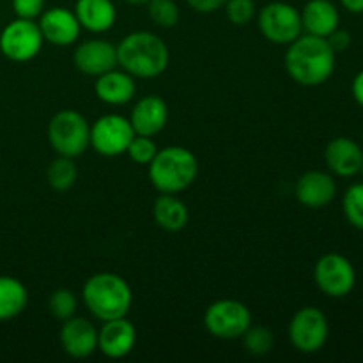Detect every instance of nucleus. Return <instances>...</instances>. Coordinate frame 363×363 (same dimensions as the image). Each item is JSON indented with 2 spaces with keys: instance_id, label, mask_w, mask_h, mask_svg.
Masks as SVG:
<instances>
[{
  "instance_id": "31",
  "label": "nucleus",
  "mask_w": 363,
  "mask_h": 363,
  "mask_svg": "<svg viewBox=\"0 0 363 363\" xmlns=\"http://www.w3.org/2000/svg\"><path fill=\"white\" fill-rule=\"evenodd\" d=\"M46 0H11V7L16 18L25 20H38L46 9Z\"/></svg>"
},
{
  "instance_id": "2",
  "label": "nucleus",
  "mask_w": 363,
  "mask_h": 363,
  "mask_svg": "<svg viewBox=\"0 0 363 363\" xmlns=\"http://www.w3.org/2000/svg\"><path fill=\"white\" fill-rule=\"evenodd\" d=\"M169 62V46L155 32L135 30L117 45V64L121 69L140 80L162 77Z\"/></svg>"
},
{
  "instance_id": "5",
  "label": "nucleus",
  "mask_w": 363,
  "mask_h": 363,
  "mask_svg": "<svg viewBox=\"0 0 363 363\" xmlns=\"http://www.w3.org/2000/svg\"><path fill=\"white\" fill-rule=\"evenodd\" d=\"M46 137L57 155L78 158L91 145V124L77 110H60L50 119Z\"/></svg>"
},
{
  "instance_id": "28",
  "label": "nucleus",
  "mask_w": 363,
  "mask_h": 363,
  "mask_svg": "<svg viewBox=\"0 0 363 363\" xmlns=\"http://www.w3.org/2000/svg\"><path fill=\"white\" fill-rule=\"evenodd\" d=\"M78 308V300L74 293L66 287L53 291L52 296L48 300V311L59 321H66V319L73 318L74 312Z\"/></svg>"
},
{
  "instance_id": "30",
  "label": "nucleus",
  "mask_w": 363,
  "mask_h": 363,
  "mask_svg": "<svg viewBox=\"0 0 363 363\" xmlns=\"http://www.w3.org/2000/svg\"><path fill=\"white\" fill-rule=\"evenodd\" d=\"M223 9H225L227 20L236 27H245L255 16L254 0H227Z\"/></svg>"
},
{
  "instance_id": "32",
  "label": "nucleus",
  "mask_w": 363,
  "mask_h": 363,
  "mask_svg": "<svg viewBox=\"0 0 363 363\" xmlns=\"http://www.w3.org/2000/svg\"><path fill=\"white\" fill-rule=\"evenodd\" d=\"M225 2L227 0H186L190 9H194L195 13H201V14L216 13V11L223 9Z\"/></svg>"
},
{
  "instance_id": "12",
  "label": "nucleus",
  "mask_w": 363,
  "mask_h": 363,
  "mask_svg": "<svg viewBox=\"0 0 363 363\" xmlns=\"http://www.w3.org/2000/svg\"><path fill=\"white\" fill-rule=\"evenodd\" d=\"M38 25L45 43L55 46L74 45L82 32V25L74 11H69L67 7L60 6L43 11Z\"/></svg>"
},
{
  "instance_id": "29",
  "label": "nucleus",
  "mask_w": 363,
  "mask_h": 363,
  "mask_svg": "<svg viewBox=\"0 0 363 363\" xmlns=\"http://www.w3.org/2000/svg\"><path fill=\"white\" fill-rule=\"evenodd\" d=\"M156 152H158V145L152 140V137L135 135L133 140L128 145L126 155L130 156L131 162L138 163V165H149L151 160L156 156Z\"/></svg>"
},
{
  "instance_id": "11",
  "label": "nucleus",
  "mask_w": 363,
  "mask_h": 363,
  "mask_svg": "<svg viewBox=\"0 0 363 363\" xmlns=\"http://www.w3.org/2000/svg\"><path fill=\"white\" fill-rule=\"evenodd\" d=\"M314 282L325 296L344 298L357 286V272L350 259L332 252L315 262Z\"/></svg>"
},
{
  "instance_id": "18",
  "label": "nucleus",
  "mask_w": 363,
  "mask_h": 363,
  "mask_svg": "<svg viewBox=\"0 0 363 363\" xmlns=\"http://www.w3.org/2000/svg\"><path fill=\"white\" fill-rule=\"evenodd\" d=\"M325 162L330 172L339 177H353L360 174L363 149L350 137H337L328 142L325 149Z\"/></svg>"
},
{
  "instance_id": "16",
  "label": "nucleus",
  "mask_w": 363,
  "mask_h": 363,
  "mask_svg": "<svg viewBox=\"0 0 363 363\" xmlns=\"http://www.w3.org/2000/svg\"><path fill=\"white\" fill-rule=\"evenodd\" d=\"M137 344V328L126 318L103 323L98 330V350L110 360L128 357Z\"/></svg>"
},
{
  "instance_id": "36",
  "label": "nucleus",
  "mask_w": 363,
  "mask_h": 363,
  "mask_svg": "<svg viewBox=\"0 0 363 363\" xmlns=\"http://www.w3.org/2000/svg\"><path fill=\"white\" fill-rule=\"evenodd\" d=\"M123 2L130 4V6H145L149 0H123Z\"/></svg>"
},
{
  "instance_id": "9",
  "label": "nucleus",
  "mask_w": 363,
  "mask_h": 363,
  "mask_svg": "<svg viewBox=\"0 0 363 363\" xmlns=\"http://www.w3.org/2000/svg\"><path fill=\"white\" fill-rule=\"evenodd\" d=\"M45 39L35 20L14 18L0 32V52L13 62H28L41 52Z\"/></svg>"
},
{
  "instance_id": "4",
  "label": "nucleus",
  "mask_w": 363,
  "mask_h": 363,
  "mask_svg": "<svg viewBox=\"0 0 363 363\" xmlns=\"http://www.w3.org/2000/svg\"><path fill=\"white\" fill-rule=\"evenodd\" d=\"M147 167L149 181L160 194H181L190 188L199 176L197 158L183 145L158 149Z\"/></svg>"
},
{
  "instance_id": "24",
  "label": "nucleus",
  "mask_w": 363,
  "mask_h": 363,
  "mask_svg": "<svg viewBox=\"0 0 363 363\" xmlns=\"http://www.w3.org/2000/svg\"><path fill=\"white\" fill-rule=\"evenodd\" d=\"M78 179V169L74 158H67V156H59L53 160L46 170V181H48L50 188L55 191H67L74 186Z\"/></svg>"
},
{
  "instance_id": "6",
  "label": "nucleus",
  "mask_w": 363,
  "mask_h": 363,
  "mask_svg": "<svg viewBox=\"0 0 363 363\" xmlns=\"http://www.w3.org/2000/svg\"><path fill=\"white\" fill-rule=\"evenodd\" d=\"M204 326L209 335L220 340H236L252 326V312L243 301H213L204 312Z\"/></svg>"
},
{
  "instance_id": "13",
  "label": "nucleus",
  "mask_w": 363,
  "mask_h": 363,
  "mask_svg": "<svg viewBox=\"0 0 363 363\" xmlns=\"http://www.w3.org/2000/svg\"><path fill=\"white\" fill-rule=\"evenodd\" d=\"M73 64L87 77H99L117 67V46L106 39H87L74 48Z\"/></svg>"
},
{
  "instance_id": "25",
  "label": "nucleus",
  "mask_w": 363,
  "mask_h": 363,
  "mask_svg": "<svg viewBox=\"0 0 363 363\" xmlns=\"http://www.w3.org/2000/svg\"><path fill=\"white\" fill-rule=\"evenodd\" d=\"M152 23L160 28H172L179 23L181 9L174 0H149L145 4Z\"/></svg>"
},
{
  "instance_id": "21",
  "label": "nucleus",
  "mask_w": 363,
  "mask_h": 363,
  "mask_svg": "<svg viewBox=\"0 0 363 363\" xmlns=\"http://www.w3.org/2000/svg\"><path fill=\"white\" fill-rule=\"evenodd\" d=\"M73 11L82 28L92 34H105L117 21V7L112 0H77Z\"/></svg>"
},
{
  "instance_id": "17",
  "label": "nucleus",
  "mask_w": 363,
  "mask_h": 363,
  "mask_svg": "<svg viewBox=\"0 0 363 363\" xmlns=\"http://www.w3.org/2000/svg\"><path fill=\"white\" fill-rule=\"evenodd\" d=\"M128 119L137 135L155 137L169 123V105L160 96H144L135 103Z\"/></svg>"
},
{
  "instance_id": "1",
  "label": "nucleus",
  "mask_w": 363,
  "mask_h": 363,
  "mask_svg": "<svg viewBox=\"0 0 363 363\" xmlns=\"http://www.w3.org/2000/svg\"><path fill=\"white\" fill-rule=\"evenodd\" d=\"M287 74L303 87H318L332 78L337 66V53L328 39L312 34H301L287 45L286 57Z\"/></svg>"
},
{
  "instance_id": "15",
  "label": "nucleus",
  "mask_w": 363,
  "mask_h": 363,
  "mask_svg": "<svg viewBox=\"0 0 363 363\" xmlns=\"http://www.w3.org/2000/svg\"><path fill=\"white\" fill-rule=\"evenodd\" d=\"M337 195V183L332 174L323 170H308L301 174L294 186V197L308 209L326 208Z\"/></svg>"
},
{
  "instance_id": "37",
  "label": "nucleus",
  "mask_w": 363,
  "mask_h": 363,
  "mask_svg": "<svg viewBox=\"0 0 363 363\" xmlns=\"http://www.w3.org/2000/svg\"><path fill=\"white\" fill-rule=\"evenodd\" d=\"M360 174L363 176V163H362V170H360Z\"/></svg>"
},
{
  "instance_id": "7",
  "label": "nucleus",
  "mask_w": 363,
  "mask_h": 363,
  "mask_svg": "<svg viewBox=\"0 0 363 363\" xmlns=\"http://www.w3.org/2000/svg\"><path fill=\"white\" fill-rule=\"evenodd\" d=\"M257 27L273 45H291L303 34L301 13L289 2H269L259 11Z\"/></svg>"
},
{
  "instance_id": "23",
  "label": "nucleus",
  "mask_w": 363,
  "mask_h": 363,
  "mask_svg": "<svg viewBox=\"0 0 363 363\" xmlns=\"http://www.w3.org/2000/svg\"><path fill=\"white\" fill-rule=\"evenodd\" d=\"M28 291L14 277L0 275V321H11L27 308Z\"/></svg>"
},
{
  "instance_id": "20",
  "label": "nucleus",
  "mask_w": 363,
  "mask_h": 363,
  "mask_svg": "<svg viewBox=\"0 0 363 363\" xmlns=\"http://www.w3.org/2000/svg\"><path fill=\"white\" fill-rule=\"evenodd\" d=\"M300 13L305 34L328 38L339 28L340 13L332 0H308Z\"/></svg>"
},
{
  "instance_id": "19",
  "label": "nucleus",
  "mask_w": 363,
  "mask_h": 363,
  "mask_svg": "<svg viewBox=\"0 0 363 363\" xmlns=\"http://www.w3.org/2000/svg\"><path fill=\"white\" fill-rule=\"evenodd\" d=\"M137 78L131 77L124 69L106 71V73L96 77L94 92L103 103L112 106H121L130 103L137 94Z\"/></svg>"
},
{
  "instance_id": "34",
  "label": "nucleus",
  "mask_w": 363,
  "mask_h": 363,
  "mask_svg": "<svg viewBox=\"0 0 363 363\" xmlns=\"http://www.w3.org/2000/svg\"><path fill=\"white\" fill-rule=\"evenodd\" d=\"M351 92H353L354 101H357L358 105L363 106V69L353 78V84H351Z\"/></svg>"
},
{
  "instance_id": "26",
  "label": "nucleus",
  "mask_w": 363,
  "mask_h": 363,
  "mask_svg": "<svg viewBox=\"0 0 363 363\" xmlns=\"http://www.w3.org/2000/svg\"><path fill=\"white\" fill-rule=\"evenodd\" d=\"M241 339H243L245 350L252 357H264L273 350V344H275L273 332L266 326H250Z\"/></svg>"
},
{
  "instance_id": "10",
  "label": "nucleus",
  "mask_w": 363,
  "mask_h": 363,
  "mask_svg": "<svg viewBox=\"0 0 363 363\" xmlns=\"http://www.w3.org/2000/svg\"><path fill=\"white\" fill-rule=\"evenodd\" d=\"M135 135L137 133L128 117L121 113H105L91 124V147L105 158H117L126 155Z\"/></svg>"
},
{
  "instance_id": "8",
  "label": "nucleus",
  "mask_w": 363,
  "mask_h": 363,
  "mask_svg": "<svg viewBox=\"0 0 363 363\" xmlns=\"http://www.w3.org/2000/svg\"><path fill=\"white\" fill-rule=\"evenodd\" d=\"M291 346L303 354H314L325 347L330 337V325L325 312L318 307H303L291 318L287 326Z\"/></svg>"
},
{
  "instance_id": "14",
  "label": "nucleus",
  "mask_w": 363,
  "mask_h": 363,
  "mask_svg": "<svg viewBox=\"0 0 363 363\" xmlns=\"http://www.w3.org/2000/svg\"><path fill=\"white\" fill-rule=\"evenodd\" d=\"M60 347L74 360L89 358L98 350V328L85 318H73L62 321L59 333Z\"/></svg>"
},
{
  "instance_id": "3",
  "label": "nucleus",
  "mask_w": 363,
  "mask_h": 363,
  "mask_svg": "<svg viewBox=\"0 0 363 363\" xmlns=\"http://www.w3.org/2000/svg\"><path fill=\"white\" fill-rule=\"evenodd\" d=\"M82 300L98 321L105 323L126 318L133 303V291L121 275L101 272L85 280Z\"/></svg>"
},
{
  "instance_id": "27",
  "label": "nucleus",
  "mask_w": 363,
  "mask_h": 363,
  "mask_svg": "<svg viewBox=\"0 0 363 363\" xmlns=\"http://www.w3.org/2000/svg\"><path fill=\"white\" fill-rule=\"evenodd\" d=\"M342 211L354 229L363 230V183L347 188L342 199Z\"/></svg>"
},
{
  "instance_id": "33",
  "label": "nucleus",
  "mask_w": 363,
  "mask_h": 363,
  "mask_svg": "<svg viewBox=\"0 0 363 363\" xmlns=\"http://www.w3.org/2000/svg\"><path fill=\"white\" fill-rule=\"evenodd\" d=\"M326 39H328L330 46H332L335 53L346 52L351 45V34L347 30H342V28H335Z\"/></svg>"
},
{
  "instance_id": "22",
  "label": "nucleus",
  "mask_w": 363,
  "mask_h": 363,
  "mask_svg": "<svg viewBox=\"0 0 363 363\" xmlns=\"http://www.w3.org/2000/svg\"><path fill=\"white\" fill-rule=\"evenodd\" d=\"M152 218L167 233H177L186 227L190 213L177 195L162 194L152 204Z\"/></svg>"
},
{
  "instance_id": "35",
  "label": "nucleus",
  "mask_w": 363,
  "mask_h": 363,
  "mask_svg": "<svg viewBox=\"0 0 363 363\" xmlns=\"http://www.w3.org/2000/svg\"><path fill=\"white\" fill-rule=\"evenodd\" d=\"M340 4L347 13L363 14V0H340Z\"/></svg>"
}]
</instances>
